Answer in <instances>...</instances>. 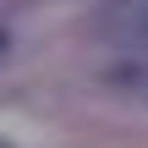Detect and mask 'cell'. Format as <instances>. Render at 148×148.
<instances>
[{
  "mask_svg": "<svg viewBox=\"0 0 148 148\" xmlns=\"http://www.w3.org/2000/svg\"><path fill=\"white\" fill-rule=\"evenodd\" d=\"M0 49H5V33H0Z\"/></svg>",
  "mask_w": 148,
  "mask_h": 148,
  "instance_id": "obj_1",
  "label": "cell"
}]
</instances>
